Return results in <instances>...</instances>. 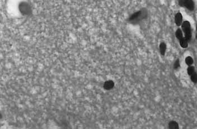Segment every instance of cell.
<instances>
[{
    "instance_id": "7c38bea8",
    "label": "cell",
    "mask_w": 197,
    "mask_h": 129,
    "mask_svg": "<svg viewBox=\"0 0 197 129\" xmlns=\"http://www.w3.org/2000/svg\"><path fill=\"white\" fill-rule=\"evenodd\" d=\"M191 80L194 83L197 82V74L195 73H194L193 74L191 75Z\"/></svg>"
},
{
    "instance_id": "3957f363",
    "label": "cell",
    "mask_w": 197,
    "mask_h": 129,
    "mask_svg": "<svg viewBox=\"0 0 197 129\" xmlns=\"http://www.w3.org/2000/svg\"><path fill=\"white\" fill-rule=\"evenodd\" d=\"M182 21H183V16L180 12H178L175 15V24L177 26H180L182 24Z\"/></svg>"
},
{
    "instance_id": "9a60e30c",
    "label": "cell",
    "mask_w": 197,
    "mask_h": 129,
    "mask_svg": "<svg viewBox=\"0 0 197 129\" xmlns=\"http://www.w3.org/2000/svg\"><path fill=\"white\" fill-rule=\"evenodd\" d=\"M196 30H197V24H196Z\"/></svg>"
},
{
    "instance_id": "6da1fadb",
    "label": "cell",
    "mask_w": 197,
    "mask_h": 129,
    "mask_svg": "<svg viewBox=\"0 0 197 129\" xmlns=\"http://www.w3.org/2000/svg\"><path fill=\"white\" fill-rule=\"evenodd\" d=\"M181 26H182V29L184 33L185 38L189 41L192 38V29H191L190 23L188 21H184L181 24Z\"/></svg>"
},
{
    "instance_id": "4fadbf2b",
    "label": "cell",
    "mask_w": 197,
    "mask_h": 129,
    "mask_svg": "<svg viewBox=\"0 0 197 129\" xmlns=\"http://www.w3.org/2000/svg\"><path fill=\"white\" fill-rule=\"evenodd\" d=\"M174 67L175 69H178L180 67V61H179V60L178 59V60H176V61H175Z\"/></svg>"
},
{
    "instance_id": "5bb4252c",
    "label": "cell",
    "mask_w": 197,
    "mask_h": 129,
    "mask_svg": "<svg viewBox=\"0 0 197 129\" xmlns=\"http://www.w3.org/2000/svg\"><path fill=\"white\" fill-rule=\"evenodd\" d=\"M196 39H197V33H196Z\"/></svg>"
},
{
    "instance_id": "9c48e42d",
    "label": "cell",
    "mask_w": 197,
    "mask_h": 129,
    "mask_svg": "<svg viewBox=\"0 0 197 129\" xmlns=\"http://www.w3.org/2000/svg\"><path fill=\"white\" fill-rule=\"evenodd\" d=\"M175 35H176V37L177 38V39L179 40L180 39L184 38L182 31H181L180 29H179L176 30V33H175Z\"/></svg>"
},
{
    "instance_id": "8fae6325",
    "label": "cell",
    "mask_w": 197,
    "mask_h": 129,
    "mask_svg": "<svg viewBox=\"0 0 197 129\" xmlns=\"http://www.w3.org/2000/svg\"><path fill=\"white\" fill-rule=\"evenodd\" d=\"M187 72H188V74L189 75L191 76L192 74H193L194 73H195V69H194V67H193V66H189L188 67V68L187 69Z\"/></svg>"
},
{
    "instance_id": "7a4b0ae2",
    "label": "cell",
    "mask_w": 197,
    "mask_h": 129,
    "mask_svg": "<svg viewBox=\"0 0 197 129\" xmlns=\"http://www.w3.org/2000/svg\"><path fill=\"white\" fill-rule=\"evenodd\" d=\"M179 5L189 10H193L194 8V4L192 0H179Z\"/></svg>"
},
{
    "instance_id": "5b68a950",
    "label": "cell",
    "mask_w": 197,
    "mask_h": 129,
    "mask_svg": "<svg viewBox=\"0 0 197 129\" xmlns=\"http://www.w3.org/2000/svg\"><path fill=\"white\" fill-rule=\"evenodd\" d=\"M180 46L182 48H186L188 47V40L185 38H183L181 39L180 40Z\"/></svg>"
},
{
    "instance_id": "8992f818",
    "label": "cell",
    "mask_w": 197,
    "mask_h": 129,
    "mask_svg": "<svg viewBox=\"0 0 197 129\" xmlns=\"http://www.w3.org/2000/svg\"><path fill=\"white\" fill-rule=\"evenodd\" d=\"M113 87H114V83L113 82L111 81H107L104 84V88L107 90H110V89H112Z\"/></svg>"
},
{
    "instance_id": "277c9868",
    "label": "cell",
    "mask_w": 197,
    "mask_h": 129,
    "mask_svg": "<svg viewBox=\"0 0 197 129\" xmlns=\"http://www.w3.org/2000/svg\"><path fill=\"white\" fill-rule=\"evenodd\" d=\"M143 13L142 12V11H138L137 12H135L133 15H132V16L130 18V20L131 21H135L139 19V18L141 17L142 16Z\"/></svg>"
},
{
    "instance_id": "30bf717a",
    "label": "cell",
    "mask_w": 197,
    "mask_h": 129,
    "mask_svg": "<svg viewBox=\"0 0 197 129\" xmlns=\"http://www.w3.org/2000/svg\"><path fill=\"white\" fill-rule=\"evenodd\" d=\"M193 61H193V58L191 57H188L186 58L185 63L188 66H192V64H193Z\"/></svg>"
},
{
    "instance_id": "52a82bcc",
    "label": "cell",
    "mask_w": 197,
    "mask_h": 129,
    "mask_svg": "<svg viewBox=\"0 0 197 129\" xmlns=\"http://www.w3.org/2000/svg\"><path fill=\"white\" fill-rule=\"evenodd\" d=\"M169 127L171 129H178L179 128V124L178 122L175 121H172L169 122Z\"/></svg>"
},
{
    "instance_id": "ba28073f",
    "label": "cell",
    "mask_w": 197,
    "mask_h": 129,
    "mask_svg": "<svg viewBox=\"0 0 197 129\" xmlns=\"http://www.w3.org/2000/svg\"><path fill=\"white\" fill-rule=\"evenodd\" d=\"M166 50V45L165 44V43L164 42H162L160 44V53H161V55H164L165 54Z\"/></svg>"
}]
</instances>
